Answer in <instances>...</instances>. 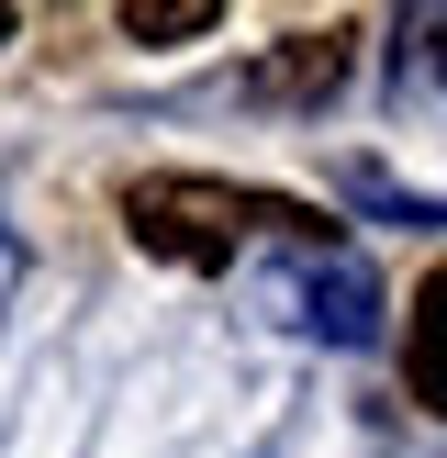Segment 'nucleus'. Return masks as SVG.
<instances>
[{"mask_svg": "<svg viewBox=\"0 0 447 458\" xmlns=\"http://www.w3.org/2000/svg\"><path fill=\"white\" fill-rule=\"evenodd\" d=\"M347 67H358V34H347V22H302V34L257 45L235 89H246L257 112H325L335 89H347Z\"/></svg>", "mask_w": 447, "mask_h": 458, "instance_id": "3", "label": "nucleus"}, {"mask_svg": "<svg viewBox=\"0 0 447 458\" xmlns=\"http://www.w3.org/2000/svg\"><path fill=\"white\" fill-rule=\"evenodd\" d=\"M123 235L168 268H224L246 235H291V246H325V213L291 191H246V179H190V168H156L123 191Z\"/></svg>", "mask_w": 447, "mask_h": 458, "instance_id": "1", "label": "nucleus"}, {"mask_svg": "<svg viewBox=\"0 0 447 458\" xmlns=\"http://www.w3.org/2000/svg\"><path fill=\"white\" fill-rule=\"evenodd\" d=\"M0 45H12V0H0Z\"/></svg>", "mask_w": 447, "mask_h": 458, "instance_id": "8", "label": "nucleus"}, {"mask_svg": "<svg viewBox=\"0 0 447 458\" xmlns=\"http://www.w3.org/2000/svg\"><path fill=\"white\" fill-rule=\"evenodd\" d=\"M224 0H123V45H201Z\"/></svg>", "mask_w": 447, "mask_h": 458, "instance_id": "5", "label": "nucleus"}, {"mask_svg": "<svg viewBox=\"0 0 447 458\" xmlns=\"http://www.w3.org/2000/svg\"><path fill=\"white\" fill-rule=\"evenodd\" d=\"M268 313H280L291 335H325V347H369L380 335V280L358 246H291L280 268H268Z\"/></svg>", "mask_w": 447, "mask_h": 458, "instance_id": "2", "label": "nucleus"}, {"mask_svg": "<svg viewBox=\"0 0 447 458\" xmlns=\"http://www.w3.org/2000/svg\"><path fill=\"white\" fill-rule=\"evenodd\" d=\"M402 403L447 414V268L414 291V325H402Z\"/></svg>", "mask_w": 447, "mask_h": 458, "instance_id": "4", "label": "nucleus"}, {"mask_svg": "<svg viewBox=\"0 0 447 458\" xmlns=\"http://www.w3.org/2000/svg\"><path fill=\"white\" fill-rule=\"evenodd\" d=\"M414 45H425V67L447 79V12H414V22H402V56H414Z\"/></svg>", "mask_w": 447, "mask_h": 458, "instance_id": "7", "label": "nucleus"}, {"mask_svg": "<svg viewBox=\"0 0 447 458\" xmlns=\"http://www.w3.org/2000/svg\"><path fill=\"white\" fill-rule=\"evenodd\" d=\"M347 191L369 201L380 224H414V235H425V224H447V201H436V191H402V179H380V168H347Z\"/></svg>", "mask_w": 447, "mask_h": 458, "instance_id": "6", "label": "nucleus"}]
</instances>
